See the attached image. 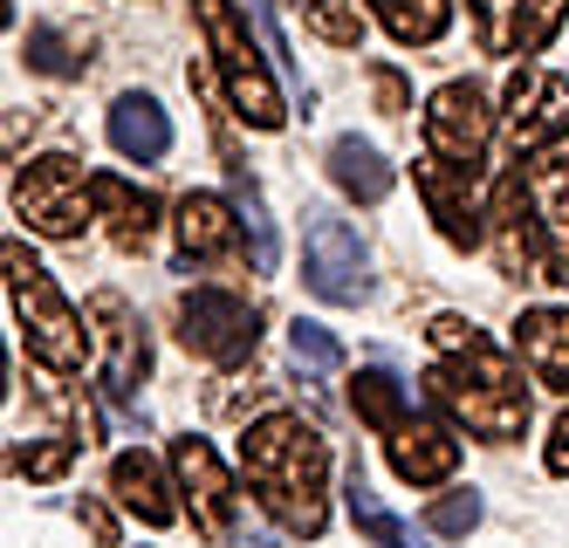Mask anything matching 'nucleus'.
<instances>
[{
	"instance_id": "obj_1",
	"label": "nucleus",
	"mask_w": 569,
	"mask_h": 548,
	"mask_svg": "<svg viewBox=\"0 0 569 548\" xmlns=\"http://www.w3.org/2000/svg\"><path fill=\"white\" fill-rule=\"evenodd\" d=\"M432 350L439 363L426 370V398L439 411H453L460 426L487 446H508L528 432V385H521V370L487 343V336L460 316H432Z\"/></svg>"
},
{
	"instance_id": "obj_2",
	"label": "nucleus",
	"mask_w": 569,
	"mask_h": 548,
	"mask_svg": "<svg viewBox=\"0 0 569 548\" xmlns=\"http://www.w3.org/2000/svg\"><path fill=\"white\" fill-rule=\"evenodd\" d=\"M240 474H248L254 500L281 535L316 541L330 528V446H322L309 418H296V411L254 418L248 439H240Z\"/></svg>"
},
{
	"instance_id": "obj_3",
	"label": "nucleus",
	"mask_w": 569,
	"mask_h": 548,
	"mask_svg": "<svg viewBox=\"0 0 569 548\" xmlns=\"http://www.w3.org/2000/svg\"><path fill=\"white\" fill-rule=\"evenodd\" d=\"M192 21H199V34H207V56H213L220 82H227V97H233V117L254 123V131H281L289 103H281L274 69H268L261 49H254L248 14H240L233 0H192Z\"/></svg>"
},
{
	"instance_id": "obj_4",
	"label": "nucleus",
	"mask_w": 569,
	"mask_h": 548,
	"mask_svg": "<svg viewBox=\"0 0 569 548\" xmlns=\"http://www.w3.org/2000/svg\"><path fill=\"white\" fill-rule=\"evenodd\" d=\"M8 295H14V322L28 336V357L49 363V370H83L90 322L69 309V295L56 288V275L34 261L21 240H8Z\"/></svg>"
},
{
	"instance_id": "obj_5",
	"label": "nucleus",
	"mask_w": 569,
	"mask_h": 548,
	"mask_svg": "<svg viewBox=\"0 0 569 548\" xmlns=\"http://www.w3.org/2000/svg\"><path fill=\"white\" fill-rule=\"evenodd\" d=\"M14 220H28V233H49V240H83V227L97 220V192L90 172L76 165L69 151H42L14 172Z\"/></svg>"
},
{
	"instance_id": "obj_6",
	"label": "nucleus",
	"mask_w": 569,
	"mask_h": 548,
	"mask_svg": "<svg viewBox=\"0 0 569 548\" xmlns=\"http://www.w3.org/2000/svg\"><path fill=\"white\" fill-rule=\"evenodd\" d=\"M487 240H495V261L508 275H556V240H549V213H542V192L536 172L515 165V172L495 179V213H487Z\"/></svg>"
},
{
	"instance_id": "obj_7",
	"label": "nucleus",
	"mask_w": 569,
	"mask_h": 548,
	"mask_svg": "<svg viewBox=\"0 0 569 548\" xmlns=\"http://www.w3.org/2000/svg\"><path fill=\"white\" fill-rule=\"evenodd\" d=\"M302 281L316 302H337V309H357L371 295V247L357 240L350 220H337L330 206H309L302 213Z\"/></svg>"
},
{
	"instance_id": "obj_8",
	"label": "nucleus",
	"mask_w": 569,
	"mask_h": 548,
	"mask_svg": "<svg viewBox=\"0 0 569 548\" xmlns=\"http://www.w3.org/2000/svg\"><path fill=\"white\" fill-rule=\"evenodd\" d=\"M419 179V199L426 213L439 227L446 247H460V255H473V247H487V213H495V192H480V165H453V158H419L412 165Z\"/></svg>"
},
{
	"instance_id": "obj_9",
	"label": "nucleus",
	"mask_w": 569,
	"mask_h": 548,
	"mask_svg": "<svg viewBox=\"0 0 569 548\" xmlns=\"http://www.w3.org/2000/svg\"><path fill=\"white\" fill-rule=\"evenodd\" d=\"M508 151L515 165L569 158V82L556 69H515L508 82Z\"/></svg>"
},
{
	"instance_id": "obj_10",
	"label": "nucleus",
	"mask_w": 569,
	"mask_h": 548,
	"mask_svg": "<svg viewBox=\"0 0 569 548\" xmlns=\"http://www.w3.org/2000/svg\"><path fill=\"white\" fill-rule=\"evenodd\" d=\"M179 343L192 357L233 370V363L254 357L261 316H254V302H240L233 288H192V295H179Z\"/></svg>"
},
{
	"instance_id": "obj_11",
	"label": "nucleus",
	"mask_w": 569,
	"mask_h": 548,
	"mask_svg": "<svg viewBox=\"0 0 569 548\" xmlns=\"http://www.w3.org/2000/svg\"><path fill=\"white\" fill-rule=\"evenodd\" d=\"M172 474H179V494H186V508H192V528L207 535V541H233L240 535V494H233L227 459L207 439L186 432L172 446Z\"/></svg>"
},
{
	"instance_id": "obj_12",
	"label": "nucleus",
	"mask_w": 569,
	"mask_h": 548,
	"mask_svg": "<svg viewBox=\"0 0 569 548\" xmlns=\"http://www.w3.org/2000/svg\"><path fill=\"white\" fill-rule=\"evenodd\" d=\"M495 145V110H487L480 82H439L426 103V151L453 158V165H480Z\"/></svg>"
},
{
	"instance_id": "obj_13",
	"label": "nucleus",
	"mask_w": 569,
	"mask_h": 548,
	"mask_svg": "<svg viewBox=\"0 0 569 548\" xmlns=\"http://www.w3.org/2000/svg\"><path fill=\"white\" fill-rule=\"evenodd\" d=\"M487 56H542L569 21V0H467Z\"/></svg>"
},
{
	"instance_id": "obj_14",
	"label": "nucleus",
	"mask_w": 569,
	"mask_h": 548,
	"mask_svg": "<svg viewBox=\"0 0 569 548\" xmlns=\"http://www.w3.org/2000/svg\"><path fill=\"white\" fill-rule=\"evenodd\" d=\"M385 459H391V474H398L405 487H439V480L460 474V439H453V426H439V418L412 411V418H405V426L385 439Z\"/></svg>"
},
{
	"instance_id": "obj_15",
	"label": "nucleus",
	"mask_w": 569,
	"mask_h": 548,
	"mask_svg": "<svg viewBox=\"0 0 569 548\" xmlns=\"http://www.w3.org/2000/svg\"><path fill=\"white\" fill-rule=\"evenodd\" d=\"M97 322H103V385H110V398H131L138 385H144V370H151V343H144V322L131 316V302L124 295H97Z\"/></svg>"
},
{
	"instance_id": "obj_16",
	"label": "nucleus",
	"mask_w": 569,
	"mask_h": 548,
	"mask_svg": "<svg viewBox=\"0 0 569 548\" xmlns=\"http://www.w3.org/2000/svg\"><path fill=\"white\" fill-rule=\"evenodd\" d=\"M233 247H240V206H227L220 192H186L179 199V268L227 261Z\"/></svg>"
},
{
	"instance_id": "obj_17",
	"label": "nucleus",
	"mask_w": 569,
	"mask_h": 548,
	"mask_svg": "<svg viewBox=\"0 0 569 548\" xmlns=\"http://www.w3.org/2000/svg\"><path fill=\"white\" fill-rule=\"evenodd\" d=\"M515 357L536 385L569 398V309H521L515 322Z\"/></svg>"
},
{
	"instance_id": "obj_18",
	"label": "nucleus",
	"mask_w": 569,
	"mask_h": 548,
	"mask_svg": "<svg viewBox=\"0 0 569 548\" xmlns=\"http://www.w3.org/2000/svg\"><path fill=\"white\" fill-rule=\"evenodd\" d=\"M110 494H117V508L138 515L144 528H172L179 521V500L166 487V467H158L151 452H117L110 459Z\"/></svg>"
},
{
	"instance_id": "obj_19",
	"label": "nucleus",
	"mask_w": 569,
	"mask_h": 548,
	"mask_svg": "<svg viewBox=\"0 0 569 548\" xmlns=\"http://www.w3.org/2000/svg\"><path fill=\"white\" fill-rule=\"evenodd\" d=\"M110 145L124 151L131 165H151V158H166L172 151V117L158 110V97H117L110 103Z\"/></svg>"
},
{
	"instance_id": "obj_20",
	"label": "nucleus",
	"mask_w": 569,
	"mask_h": 548,
	"mask_svg": "<svg viewBox=\"0 0 569 548\" xmlns=\"http://www.w3.org/2000/svg\"><path fill=\"white\" fill-rule=\"evenodd\" d=\"M330 179H337V192H350L357 206H378V199H391V186H398V172L385 165V151H378L371 138H337V145H330Z\"/></svg>"
},
{
	"instance_id": "obj_21",
	"label": "nucleus",
	"mask_w": 569,
	"mask_h": 548,
	"mask_svg": "<svg viewBox=\"0 0 569 548\" xmlns=\"http://www.w3.org/2000/svg\"><path fill=\"white\" fill-rule=\"evenodd\" d=\"M90 192H97V213L110 220V240L124 247V255H138L158 233V199L151 192H131L124 179H90Z\"/></svg>"
},
{
	"instance_id": "obj_22",
	"label": "nucleus",
	"mask_w": 569,
	"mask_h": 548,
	"mask_svg": "<svg viewBox=\"0 0 569 548\" xmlns=\"http://www.w3.org/2000/svg\"><path fill=\"white\" fill-rule=\"evenodd\" d=\"M371 14L385 21L398 49H432L446 21H453V0H371Z\"/></svg>"
},
{
	"instance_id": "obj_23",
	"label": "nucleus",
	"mask_w": 569,
	"mask_h": 548,
	"mask_svg": "<svg viewBox=\"0 0 569 548\" xmlns=\"http://www.w3.org/2000/svg\"><path fill=\"white\" fill-rule=\"evenodd\" d=\"M350 411H357L371 432H385V439H391L405 418H412V391H405L391 370H357V385H350Z\"/></svg>"
},
{
	"instance_id": "obj_24",
	"label": "nucleus",
	"mask_w": 569,
	"mask_h": 548,
	"mask_svg": "<svg viewBox=\"0 0 569 548\" xmlns=\"http://www.w3.org/2000/svg\"><path fill=\"white\" fill-rule=\"evenodd\" d=\"M343 508H350V521L363 528V541L371 548H426V535L412 528V521H398L385 500L363 487V474H350V487H343Z\"/></svg>"
},
{
	"instance_id": "obj_25",
	"label": "nucleus",
	"mask_w": 569,
	"mask_h": 548,
	"mask_svg": "<svg viewBox=\"0 0 569 548\" xmlns=\"http://www.w3.org/2000/svg\"><path fill=\"white\" fill-rule=\"evenodd\" d=\"M233 206H240V227H248V255L261 275L281 268V240H274V220H268V206H261V186L248 179V165H233Z\"/></svg>"
},
{
	"instance_id": "obj_26",
	"label": "nucleus",
	"mask_w": 569,
	"mask_h": 548,
	"mask_svg": "<svg viewBox=\"0 0 569 548\" xmlns=\"http://www.w3.org/2000/svg\"><path fill=\"white\" fill-rule=\"evenodd\" d=\"M302 21L330 41V49H357L363 41V14H357V0H302Z\"/></svg>"
},
{
	"instance_id": "obj_27",
	"label": "nucleus",
	"mask_w": 569,
	"mask_h": 548,
	"mask_svg": "<svg viewBox=\"0 0 569 548\" xmlns=\"http://www.w3.org/2000/svg\"><path fill=\"white\" fill-rule=\"evenodd\" d=\"M289 357H296V370H309V377H330L337 363H343V343L322 322H296L289 329Z\"/></svg>"
},
{
	"instance_id": "obj_28",
	"label": "nucleus",
	"mask_w": 569,
	"mask_h": 548,
	"mask_svg": "<svg viewBox=\"0 0 569 548\" xmlns=\"http://www.w3.org/2000/svg\"><path fill=\"white\" fill-rule=\"evenodd\" d=\"M473 528H480V494L473 487H453L426 508V535H473Z\"/></svg>"
},
{
	"instance_id": "obj_29",
	"label": "nucleus",
	"mask_w": 569,
	"mask_h": 548,
	"mask_svg": "<svg viewBox=\"0 0 569 548\" xmlns=\"http://www.w3.org/2000/svg\"><path fill=\"white\" fill-rule=\"evenodd\" d=\"M76 467V439H34V446H14V474L28 480H62Z\"/></svg>"
},
{
	"instance_id": "obj_30",
	"label": "nucleus",
	"mask_w": 569,
	"mask_h": 548,
	"mask_svg": "<svg viewBox=\"0 0 569 548\" xmlns=\"http://www.w3.org/2000/svg\"><path fill=\"white\" fill-rule=\"evenodd\" d=\"M28 62L42 69V76H76V69H83V62L62 49V34H56V28H28Z\"/></svg>"
},
{
	"instance_id": "obj_31",
	"label": "nucleus",
	"mask_w": 569,
	"mask_h": 548,
	"mask_svg": "<svg viewBox=\"0 0 569 548\" xmlns=\"http://www.w3.org/2000/svg\"><path fill=\"white\" fill-rule=\"evenodd\" d=\"M542 459H549V474H569V405L556 411V426H549V452H542Z\"/></svg>"
},
{
	"instance_id": "obj_32",
	"label": "nucleus",
	"mask_w": 569,
	"mask_h": 548,
	"mask_svg": "<svg viewBox=\"0 0 569 548\" xmlns=\"http://www.w3.org/2000/svg\"><path fill=\"white\" fill-rule=\"evenodd\" d=\"M371 90H378L385 110H405V76L398 69H371Z\"/></svg>"
},
{
	"instance_id": "obj_33",
	"label": "nucleus",
	"mask_w": 569,
	"mask_h": 548,
	"mask_svg": "<svg viewBox=\"0 0 569 548\" xmlns=\"http://www.w3.org/2000/svg\"><path fill=\"white\" fill-rule=\"evenodd\" d=\"M83 528H90V535H97L103 548L117 541V521H110V508H97V500H83Z\"/></svg>"
}]
</instances>
